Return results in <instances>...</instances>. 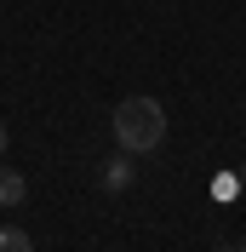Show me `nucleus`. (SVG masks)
Here are the masks:
<instances>
[{
	"label": "nucleus",
	"instance_id": "2",
	"mask_svg": "<svg viewBox=\"0 0 246 252\" xmlns=\"http://www.w3.org/2000/svg\"><path fill=\"white\" fill-rule=\"evenodd\" d=\"M132 160H138V155H126V149H121V155H115V160L103 166V189H109V195L132 189Z\"/></svg>",
	"mask_w": 246,
	"mask_h": 252
},
{
	"label": "nucleus",
	"instance_id": "1",
	"mask_svg": "<svg viewBox=\"0 0 246 252\" xmlns=\"http://www.w3.org/2000/svg\"><path fill=\"white\" fill-rule=\"evenodd\" d=\"M115 143H121L126 155H149V149H160L166 143V109L154 103V97H126V103H115Z\"/></svg>",
	"mask_w": 246,
	"mask_h": 252
},
{
	"label": "nucleus",
	"instance_id": "5",
	"mask_svg": "<svg viewBox=\"0 0 246 252\" xmlns=\"http://www.w3.org/2000/svg\"><path fill=\"white\" fill-rule=\"evenodd\" d=\"M0 252H34V241L23 235V229H12V223H6V229H0Z\"/></svg>",
	"mask_w": 246,
	"mask_h": 252
},
{
	"label": "nucleus",
	"instance_id": "3",
	"mask_svg": "<svg viewBox=\"0 0 246 252\" xmlns=\"http://www.w3.org/2000/svg\"><path fill=\"white\" fill-rule=\"evenodd\" d=\"M23 195H29L23 172H6V166H0V206H23Z\"/></svg>",
	"mask_w": 246,
	"mask_h": 252
},
{
	"label": "nucleus",
	"instance_id": "6",
	"mask_svg": "<svg viewBox=\"0 0 246 252\" xmlns=\"http://www.w3.org/2000/svg\"><path fill=\"white\" fill-rule=\"evenodd\" d=\"M0 149H6V126H0Z\"/></svg>",
	"mask_w": 246,
	"mask_h": 252
},
{
	"label": "nucleus",
	"instance_id": "9",
	"mask_svg": "<svg viewBox=\"0 0 246 252\" xmlns=\"http://www.w3.org/2000/svg\"><path fill=\"white\" fill-rule=\"evenodd\" d=\"M241 252H246V235H241Z\"/></svg>",
	"mask_w": 246,
	"mask_h": 252
},
{
	"label": "nucleus",
	"instance_id": "7",
	"mask_svg": "<svg viewBox=\"0 0 246 252\" xmlns=\"http://www.w3.org/2000/svg\"><path fill=\"white\" fill-rule=\"evenodd\" d=\"M217 252H241V247H217Z\"/></svg>",
	"mask_w": 246,
	"mask_h": 252
},
{
	"label": "nucleus",
	"instance_id": "4",
	"mask_svg": "<svg viewBox=\"0 0 246 252\" xmlns=\"http://www.w3.org/2000/svg\"><path fill=\"white\" fill-rule=\"evenodd\" d=\"M235 195H241V172H217V178H212V201H223V206H229Z\"/></svg>",
	"mask_w": 246,
	"mask_h": 252
},
{
	"label": "nucleus",
	"instance_id": "8",
	"mask_svg": "<svg viewBox=\"0 0 246 252\" xmlns=\"http://www.w3.org/2000/svg\"><path fill=\"white\" fill-rule=\"evenodd\" d=\"M241 184H246V166H241Z\"/></svg>",
	"mask_w": 246,
	"mask_h": 252
}]
</instances>
